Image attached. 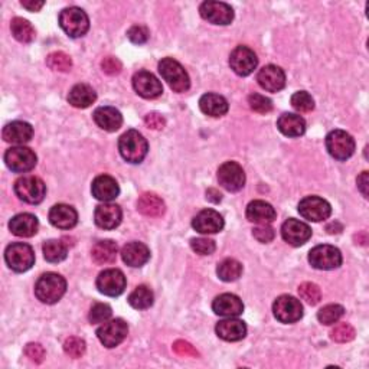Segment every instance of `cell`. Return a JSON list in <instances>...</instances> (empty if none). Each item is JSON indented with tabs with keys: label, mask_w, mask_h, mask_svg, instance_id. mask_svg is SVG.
I'll return each mask as SVG.
<instances>
[{
	"label": "cell",
	"mask_w": 369,
	"mask_h": 369,
	"mask_svg": "<svg viewBox=\"0 0 369 369\" xmlns=\"http://www.w3.org/2000/svg\"><path fill=\"white\" fill-rule=\"evenodd\" d=\"M326 229L329 234H339V232L342 231V225L339 222H332L326 227Z\"/></svg>",
	"instance_id": "58"
},
{
	"label": "cell",
	"mask_w": 369,
	"mask_h": 369,
	"mask_svg": "<svg viewBox=\"0 0 369 369\" xmlns=\"http://www.w3.org/2000/svg\"><path fill=\"white\" fill-rule=\"evenodd\" d=\"M60 26L70 38H81L90 29V19L83 9L66 8L60 15Z\"/></svg>",
	"instance_id": "3"
},
{
	"label": "cell",
	"mask_w": 369,
	"mask_h": 369,
	"mask_svg": "<svg viewBox=\"0 0 369 369\" xmlns=\"http://www.w3.org/2000/svg\"><path fill=\"white\" fill-rule=\"evenodd\" d=\"M369 183V177H368V172H362L361 176L358 177V188L361 190V194L368 198V185Z\"/></svg>",
	"instance_id": "55"
},
{
	"label": "cell",
	"mask_w": 369,
	"mask_h": 369,
	"mask_svg": "<svg viewBox=\"0 0 369 369\" xmlns=\"http://www.w3.org/2000/svg\"><path fill=\"white\" fill-rule=\"evenodd\" d=\"M292 105L300 113H309L314 108V100L306 91H297L292 95Z\"/></svg>",
	"instance_id": "43"
},
{
	"label": "cell",
	"mask_w": 369,
	"mask_h": 369,
	"mask_svg": "<svg viewBox=\"0 0 369 369\" xmlns=\"http://www.w3.org/2000/svg\"><path fill=\"white\" fill-rule=\"evenodd\" d=\"M138 209L140 214L149 218H159L166 211V205L153 192L143 194L138 201Z\"/></svg>",
	"instance_id": "34"
},
{
	"label": "cell",
	"mask_w": 369,
	"mask_h": 369,
	"mask_svg": "<svg viewBox=\"0 0 369 369\" xmlns=\"http://www.w3.org/2000/svg\"><path fill=\"white\" fill-rule=\"evenodd\" d=\"M38 157L35 155L34 150L29 147H10L8 152L5 153V163L6 166L16 173H25L29 172L36 166Z\"/></svg>",
	"instance_id": "9"
},
{
	"label": "cell",
	"mask_w": 369,
	"mask_h": 369,
	"mask_svg": "<svg viewBox=\"0 0 369 369\" xmlns=\"http://www.w3.org/2000/svg\"><path fill=\"white\" fill-rule=\"evenodd\" d=\"M215 332L222 340L238 342L247 335V326H245L242 320L229 318L218 323L215 327Z\"/></svg>",
	"instance_id": "30"
},
{
	"label": "cell",
	"mask_w": 369,
	"mask_h": 369,
	"mask_svg": "<svg viewBox=\"0 0 369 369\" xmlns=\"http://www.w3.org/2000/svg\"><path fill=\"white\" fill-rule=\"evenodd\" d=\"M25 9H28L29 12H38L44 8L45 2H35V0H32V2H28V0H22L21 3Z\"/></svg>",
	"instance_id": "56"
},
{
	"label": "cell",
	"mask_w": 369,
	"mask_h": 369,
	"mask_svg": "<svg viewBox=\"0 0 369 369\" xmlns=\"http://www.w3.org/2000/svg\"><path fill=\"white\" fill-rule=\"evenodd\" d=\"M199 108L203 114L209 117H222L228 113V101L214 92H208L201 97Z\"/></svg>",
	"instance_id": "31"
},
{
	"label": "cell",
	"mask_w": 369,
	"mask_h": 369,
	"mask_svg": "<svg viewBox=\"0 0 369 369\" xmlns=\"http://www.w3.org/2000/svg\"><path fill=\"white\" fill-rule=\"evenodd\" d=\"M64 351H65V353L70 358L78 359L81 357H84V353H86V342L83 339H81V338H77V336L68 338L65 340V344H64Z\"/></svg>",
	"instance_id": "44"
},
{
	"label": "cell",
	"mask_w": 369,
	"mask_h": 369,
	"mask_svg": "<svg viewBox=\"0 0 369 369\" xmlns=\"http://www.w3.org/2000/svg\"><path fill=\"white\" fill-rule=\"evenodd\" d=\"M173 351L179 355V357H192L198 358L199 352L189 344V342L185 340H176L173 344Z\"/></svg>",
	"instance_id": "52"
},
{
	"label": "cell",
	"mask_w": 369,
	"mask_h": 369,
	"mask_svg": "<svg viewBox=\"0 0 369 369\" xmlns=\"http://www.w3.org/2000/svg\"><path fill=\"white\" fill-rule=\"evenodd\" d=\"M118 150L126 162L138 165L147 156L149 144L143 134H140L138 130H129L120 138Z\"/></svg>",
	"instance_id": "2"
},
{
	"label": "cell",
	"mask_w": 369,
	"mask_h": 369,
	"mask_svg": "<svg viewBox=\"0 0 369 369\" xmlns=\"http://www.w3.org/2000/svg\"><path fill=\"white\" fill-rule=\"evenodd\" d=\"M44 257L48 263H61L68 255V247L58 240H49L44 244Z\"/></svg>",
	"instance_id": "39"
},
{
	"label": "cell",
	"mask_w": 369,
	"mask_h": 369,
	"mask_svg": "<svg viewBox=\"0 0 369 369\" xmlns=\"http://www.w3.org/2000/svg\"><path fill=\"white\" fill-rule=\"evenodd\" d=\"M277 127L287 138H300L306 131V121L297 114L284 113L277 120Z\"/></svg>",
	"instance_id": "32"
},
{
	"label": "cell",
	"mask_w": 369,
	"mask_h": 369,
	"mask_svg": "<svg viewBox=\"0 0 369 369\" xmlns=\"http://www.w3.org/2000/svg\"><path fill=\"white\" fill-rule=\"evenodd\" d=\"M25 355L35 364H42L45 359V349L39 344H28L25 348Z\"/></svg>",
	"instance_id": "51"
},
{
	"label": "cell",
	"mask_w": 369,
	"mask_h": 369,
	"mask_svg": "<svg viewBox=\"0 0 369 369\" xmlns=\"http://www.w3.org/2000/svg\"><path fill=\"white\" fill-rule=\"evenodd\" d=\"M272 311H275L276 319L281 323H296L303 318V306L300 300L289 294L276 298Z\"/></svg>",
	"instance_id": "10"
},
{
	"label": "cell",
	"mask_w": 369,
	"mask_h": 369,
	"mask_svg": "<svg viewBox=\"0 0 369 369\" xmlns=\"http://www.w3.org/2000/svg\"><path fill=\"white\" fill-rule=\"evenodd\" d=\"M10 29L12 35L15 36L16 40L22 44H29L35 39V28L29 21H26L23 18H15L10 23Z\"/></svg>",
	"instance_id": "36"
},
{
	"label": "cell",
	"mask_w": 369,
	"mask_h": 369,
	"mask_svg": "<svg viewBox=\"0 0 369 369\" xmlns=\"http://www.w3.org/2000/svg\"><path fill=\"white\" fill-rule=\"evenodd\" d=\"M229 65L234 73L240 77H249L254 73L258 65L257 55L254 51L247 47H237L229 55Z\"/></svg>",
	"instance_id": "15"
},
{
	"label": "cell",
	"mask_w": 369,
	"mask_h": 369,
	"mask_svg": "<svg viewBox=\"0 0 369 369\" xmlns=\"http://www.w3.org/2000/svg\"><path fill=\"white\" fill-rule=\"evenodd\" d=\"M309 263L316 270H335L342 264V253L333 245H318L310 250Z\"/></svg>",
	"instance_id": "8"
},
{
	"label": "cell",
	"mask_w": 369,
	"mask_h": 369,
	"mask_svg": "<svg viewBox=\"0 0 369 369\" xmlns=\"http://www.w3.org/2000/svg\"><path fill=\"white\" fill-rule=\"evenodd\" d=\"M144 125L152 130H162L163 127H165L166 121H165V118H163V116L159 113H149L144 117Z\"/></svg>",
	"instance_id": "54"
},
{
	"label": "cell",
	"mask_w": 369,
	"mask_h": 369,
	"mask_svg": "<svg viewBox=\"0 0 369 369\" xmlns=\"http://www.w3.org/2000/svg\"><path fill=\"white\" fill-rule=\"evenodd\" d=\"M112 314H113V311H112L110 306L105 305V303H95L90 310L88 320L92 325L104 323V322H107L108 319L112 318Z\"/></svg>",
	"instance_id": "46"
},
{
	"label": "cell",
	"mask_w": 369,
	"mask_h": 369,
	"mask_svg": "<svg viewBox=\"0 0 369 369\" xmlns=\"http://www.w3.org/2000/svg\"><path fill=\"white\" fill-rule=\"evenodd\" d=\"M153 292L149 289L147 285H139L136 287L134 292L129 296V305L133 309L144 310L153 305Z\"/></svg>",
	"instance_id": "38"
},
{
	"label": "cell",
	"mask_w": 369,
	"mask_h": 369,
	"mask_svg": "<svg viewBox=\"0 0 369 369\" xmlns=\"http://www.w3.org/2000/svg\"><path fill=\"white\" fill-rule=\"evenodd\" d=\"M66 292V281L57 272H47L40 276L35 284V296L47 305L60 302Z\"/></svg>",
	"instance_id": "1"
},
{
	"label": "cell",
	"mask_w": 369,
	"mask_h": 369,
	"mask_svg": "<svg viewBox=\"0 0 369 369\" xmlns=\"http://www.w3.org/2000/svg\"><path fill=\"white\" fill-rule=\"evenodd\" d=\"M121 258L127 266L138 268V267L144 266L149 262L150 250L147 249L146 244L133 241V242L126 244L125 247L121 249Z\"/></svg>",
	"instance_id": "26"
},
{
	"label": "cell",
	"mask_w": 369,
	"mask_h": 369,
	"mask_svg": "<svg viewBox=\"0 0 369 369\" xmlns=\"http://www.w3.org/2000/svg\"><path fill=\"white\" fill-rule=\"evenodd\" d=\"M127 36L133 44L143 45L147 42V39H149V31L142 25H136V26H131V28L129 29Z\"/></svg>",
	"instance_id": "49"
},
{
	"label": "cell",
	"mask_w": 369,
	"mask_h": 369,
	"mask_svg": "<svg viewBox=\"0 0 369 369\" xmlns=\"http://www.w3.org/2000/svg\"><path fill=\"white\" fill-rule=\"evenodd\" d=\"M201 16L214 25H229L234 21V10L224 2H203L199 8Z\"/></svg>",
	"instance_id": "17"
},
{
	"label": "cell",
	"mask_w": 369,
	"mask_h": 369,
	"mask_svg": "<svg viewBox=\"0 0 369 369\" xmlns=\"http://www.w3.org/2000/svg\"><path fill=\"white\" fill-rule=\"evenodd\" d=\"M212 310L218 314V316L236 318V316H240V314L244 311V305H242V300L238 296L225 293V294L218 296L214 300Z\"/></svg>",
	"instance_id": "23"
},
{
	"label": "cell",
	"mask_w": 369,
	"mask_h": 369,
	"mask_svg": "<svg viewBox=\"0 0 369 369\" xmlns=\"http://www.w3.org/2000/svg\"><path fill=\"white\" fill-rule=\"evenodd\" d=\"M258 84L268 92H277L285 86V74L277 65H266L257 75Z\"/></svg>",
	"instance_id": "20"
},
{
	"label": "cell",
	"mask_w": 369,
	"mask_h": 369,
	"mask_svg": "<svg viewBox=\"0 0 369 369\" xmlns=\"http://www.w3.org/2000/svg\"><path fill=\"white\" fill-rule=\"evenodd\" d=\"M253 236L258 242H262V244H268L276 237L275 229H272L270 225H258L257 228L253 229Z\"/></svg>",
	"instance_id": "50"
},
{
	"label": "cell",
	"mask_w": 369,
	"mask_h": 369,
	"mask_svg": "<svg viewBox=\"0 0 369 369\" xmlns=\"http://www.w3.org/2000/svg\"><path fill=\"white\" fill-rule=\"evenodd\" d=\"M298 296L302 300H305L306 303L310 306L318 305L322 300V292L319 289V285L314 283H303L298 287Z\"/></svg>",
	"instance_id": "42"
},
{
	"label": "cell",
	"mask_w": 369,
	"mask_h": 369,
	"mask_svg": "<svg viewBox=\"0 0 369 369\" xmlns=\"http://www.w3.org/2000/svg\"><path fill=\"white\" fill-rule=\"evenodd\" d=\"M218 181L228 192H238L245 185L244 169L237 162H225L218 169Z\"/></svg>",
	"instance_id": "14"
},
{
	"label": "cell",
	"mask_w": 369,
	"mask_h": 369,
	"mask_svg": "<svg viewBox=\"0 0 369 369\" xmlns=\"http://www.w3.org/2000/svg\"><path fill=\"white\" fill-rule=\"evenodd\" d=\"M298 214L305 220L311 222H320L327 220L332 214L331 203L319 196H306L298 203Z\"/></svg>",
	"instance_id": "11"
},
{
	"label": "cell",
	"mask_w": 369,
	"mask_h": 369,
	"mask_svg": "<svg viewBox=\"0 0 369 369\" xmlns=\"http://www.w3.org/2000/svg\"><path fill=\"white\" fill-rule=\"evenodd\" d=\"M97 100V94L88 84H77L68 94V103L75 108H88Z\"/></svg>",
	"instance_id": "35"
},
{
	"label": "cell",
	"mask_w": 369,
	"mask_h": 369,
	"mask_svg": "<svg viewBox=\"0 0 369 369\" xmlns=\"http://www.w3.org/2000/svg\"><path fill=\"white\" fill-rule=\"evenodd\" d=\"M207 199L211 201V202L218 203V202H220L222 199V195L220 192H218L216 189H209L208 192H207Z\"/></svg>",
	"instance_id": "57"
},
{
	"label": "cell",
	"mask_w": 369,
	"mask_h": 369,
	"mask_svg": "<svg viewBox=\"0 0 369 369\" xmlns=\"http://www.w3.org/2000/svg\"><path fill=\"white\" fill-rule=\"evenodd\" d=\"M245 215H247L249 221L258 225H268L272 221H276V218H277V212L275 208H272V205H270L266 201H259V199L249 203Z\"/></svg>",
	"instance_id": "24"
},
{
	"label": "cell",
	"mask_w": 369,
	"mask_h": 369,
	"mask_svg": "<svg viewBox=\"0 0 369 369\" xmlns=\"http://www.w3.org/2000/svg\"><path fill=\"white\" fill-rule=\"evenodd\" d=\"M49 221L53 227H57L60 229H71L78 222V214L73 207H70V205L58 203L55 207L51 208Z\"/></svg>",
	"instance_id": "25"
},
{
	"label": "cell",
	"mask_w": 369,
	"mask_h": 369,
	"mask_svg": "<svg viewBox=\"0 0 369 369\" xmlns=\"http://www.w3.org/2000/svg\"><path fill=\"white\" fill-rule=\"evenodd\" d=\"M129 326L123 319L104 322L97 331V336L105 348H116L127 338Z\"/></svg>",
	"instance_id": "12"
},
{
	"label": "cell",
	"mask_w": 369,
	"mask_h": 369,
	"mask_svg": "<svg viewBox=\"0 0 369 369\" xmlns=\"http://www.w3.org/2000/svg\"><path fill=\"white\" fill-rule=\"evenodd\" d=\"M38 218L32 214H19L13 216L9 222V229L12 231V234L22 238L34 237L38 232Z\"/></svg>",
	"instance_id": "27"
},
{
	"label": "cell",
	"mask_w": 369,
	"mask_h": 369,
	"mask_svg": "<svg viewBox=\"0 0 369 369\" xmlns=\"http://www.w3.org/2000/svg\"><path fill=\"white\" fill-rule=\"evenodd\" d=\"M159 73L175 92H186L190 79L185 68L173 58H165L159 62Z\"/></svg>",
	"instance_id": "4"
},
{
	"label": "cell",
	"mask_w": 369,
	"mask_h": 369,
	"mask_svg": "<svg viewBox=\"0 0 369 369\" xmlns=\"http://www.w3.org/2000/svg\"><path fill=\"white\" fill-rule=\"evenodd\" d=\"M103 71L108 75H117L121 73V62L114 57H107L101 61Z\"/></svg>",
	"instance_id": "53"
},
{
	"label": "cell",
	"mask_w": 369,
	"mask_h": 369,
	"mask_svg": "<svg viewBox=\"0 0 369 369\" xmlns=\"http://www.w3.org/2000/svg\"><path fill=\"white\" fill-rule=\"evenodd\" d=\"M355 140L344 130H333L326 138V149L336 160H348L355 153Z\"/></svg>",
	"instance_id": "7"
},
{
	"label": "cell",
	"mask_w": 369,
	"mask_h": 369,
	"mask_svg": "<svg viewBox=\"0 0 369 369\" xmlns=\"http://www.w3.org/2000/svg\"><path fill=\"white\" fill-rule=\"evenodd\" d=\"M192 227L199 234H216L224 228V218L214 209H203L194 218Z\"/></svg>",
	"instance_id": "19"
},
{
	"label": "cell",
	"mask_w": 369,
	"mask_h": 369,
	"mask_svg": "<svg viewBox=\"0 0 369 369\" xmlns=\"http://www.w3.org/2000/svg\"><path fill=\"white\" fill-rule=\"evenodd\" d=\"M133 88L140 97L153 100L157 99L163 92V87L160 81L149 71H139L133 77Z\"/></svg>",
	"instance_id": "16"
},
{
	"label": "cell",
	"mask_w": 369,
	"mask_h": 369,
	"mask_svg": "<svg viewBox=\"0 0 369 369\" xmlns=\"http://www.w3.org/2000/svg\"><path fill=\"white\" fill-rule=\"evenodd\" d=\"M123 218V212L118 205L114 203H103L95 208L94 221L97 227L103 229H114L120 225Z\"/></svg>",
	"instance_id": "22"
},
{
	"label": "cell",
	"mask_w": 369,
	"mask_h": 369,
	"mask_svg": "<svg viewBox=\"0 0 369 369\" xmlns=\"http://www.w3.org/2000/svg\"><path fill=\"white\" fill-rule=\"evenodd\" d=\"M3 139L12 144H25L31 142L34 127L26 121H12L3 129Z\"/></svg>",
	"instance_id": "28"
},
{
	"label": "cell",
	"mask_w": 369,
	"mask_h": 369,
	"mask_svg": "<svg viewBox=\"0 0 369 369\" xmlns=\"http://www.w3.org/2000/svg\"><path fill=\"white\" fill-rule=\"evenodd\" d=\"M91 192L95 199L101 202H110L118 196L120 188L114 177L108 175H100L92 181Z\"/></svg>",
	"instance_id": "21"
},
{
	"label": "cell",
	"mask_w": 369,
	"mask_h": 369,
	"mask_svg": "<svg viewBox=\"0 0 369 369\" xmlns=\"http://www.w3.org/2000/svg\"><path fill=\"white\" fill-rule=\"evenodd\" d=\"M190 247L199 255H211L216 250L215 241L209 238H194L190 240Z\"/></svg>",
	"instance_id": "48"
},
{
	"label": "cell",
	"mask_w": 369,
	"mask_h": 369,
	"mask_svg": "<svg viewBox=\"0 0 369 369\" xmlns=\"http://www.w3.org/2000/svg\"><path fill=\"white\" fill-rule=\"evenodd\" d=\"M92 118L100 129L105 131H117L123 125V116L114 107H99Z\"/></svg>",
	"instance_id": "29"
},
{
	"label": "cell",
	"mask_w": 369,
	"mask_h": 369,
	"mask_svg": "<svg viewBox=\"0 0 369 369\" xmlns=\"http://www.w3.org/2000/svg\"><path fill=\"white\" fill-rule=\"evenodd\" d=\"M249 104L251 107V110L259 114H267L272 110L271 100L262 94H251L249 97Z\"/></svg>",
	"instance_id": "47"
},
{
	"label": "cell",
	"mask_w": 369,
	"mask_h": 369,
	"mask_svg": "<svg viewBox=\"0 0 369 369\" xmlns=\"http://www.w3.org/2000/svg\"><path fill=\"white\" fill-rule=\"evenodd\" d=\"M5 259L13 271L25 272L35 264V253L28 244L13 242L6 249Z\"/></svg>",
	"instance_id": "6"
},
{
	"label": "cell",
	"mask_w": 369,
	"mask_h": 369,
	"mask_svg": "<svg viewBox=\"0 0 369 369\" xmlns=\"http://www.w3.org/2000/svg\"><path fill=\"white\" fill-rule=\"evenodd\" d=\"M15 194L26 203L38 205L47 195V186L36 176H23L15 182Z\"/></svg>",
	"instance_id": "5"
},
{
	"label": "cell",
	"mask_w": 369,
	"mask_h": 369,
	"mask_svg": "<svg viewBox=\"0 0 369 369\" xmlns=\"http://www.w3.org/2000/svg\"><path fill=\"white\" fill-rule=\"evenodd\" d=\"M117 244L112 240H103L94 245L91 250V257L95 264L105 266L113 264L117 258Z\"/></svg>",
	"instance_id": "33"
},
{
	"label": "cell",
	"mask_w": 369,
	"mask_h": 369,
	"mask_svg": "<svg viewBox=\"0 0 369 369\" xmlns=\"http://www.w3.org/2000/svg\"><path fill=\"white\" fill-rule=\"evenodd\" d=\"M281 237L287 244L293 245V247H300L310 240L311 228L302 221L290 218L281 227Z\"/></svg>",
	"instance_id": "18"
},
{
	"label": "cell",
	"mask_w": 369,
	"mask_h": 369,
	"mask_svg": "<svg viewBox=\"0 0 369 369\" xmlns=\"http://www.w3.org/2000/svg\"><path fill=\"white\" fill-rule=\"evenodd\" d=\"M344 314H345V309L340 305H327L319 310L318 319L322 325L331 326V325L338 323Z\"/></svg>",
	"instance_id": "41"
},
{
	"label": "cell",
	"mask_w": 369,
	"mask_h": 369,
	"mask_svg": "<svg viewBox=\"0 0 369 369\" xmlns=\"http://www.w3.org/2000/svg\"><path fill=\"white\" fill-rule=\"evenodd\" d=\"M47 65L53 71L60 73H68L73 68V60L70 55H66L65 52H52L47 58Z\"/></svg>",
	"instance_id": "40"
},
{
	"label": "cell",
	"mask_w": 369,
	"mask_h": 369,
	"mask_svg": "<svg viewBox=\"0 0 369 369\" xmlns=\"http://www.w3.org/2000/svg\"><path fill=\"white\" fill-rule=\"evenodd\" d=\"M126 276L117 268H108L97 277V289L101 294L117 297L126 289Z\"/></svg>",
	"instance_id": "13"
},
{
	"label": "cell",
	"mask_w": 369,
	"mask_h": 369,
	"mask_svg": "<svg viewBox=\"0 0 369 369\" xmlns=\"http://www.w3.org/2000/svg\"><path fill=\"white\" fill-rule=\"evenodd\" d=\"M355 329L349 323H339L331 331L332 340L338 342V344H346L355 339Z\"/></svg>",
	"instance_id": "45"
},
{
	"label": "cell",
	"mask_w": 369,
	"mask_h": 369,
	"mask_svg": "<svg viewBox=\"0 0 369 369\" xmlns=\"http://www.w3.org/2000/svg\"><path fill=\"white\" fill-rule=\"evenodd\" d=\"M216 275L222 281H227V283L236 281L242 275V264L234 258H227L218 264Z\"/></svg>",
	"instance_id": "37"
}]
</instances>
